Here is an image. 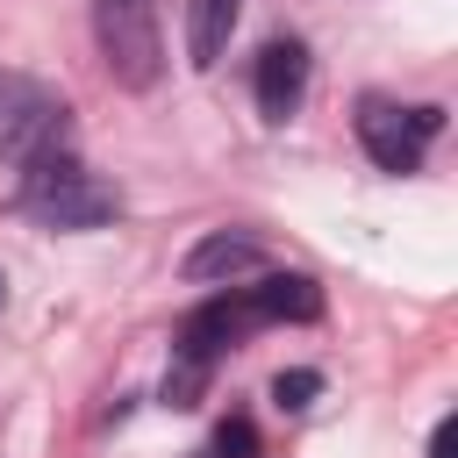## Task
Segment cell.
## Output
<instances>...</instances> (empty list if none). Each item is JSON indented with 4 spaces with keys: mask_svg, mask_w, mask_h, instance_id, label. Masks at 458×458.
Segmentation results:
<instances>
[{
    "mask_svg": "<svg viewBox=\"0 0 458 458\" xmlns=\"http://www.w3.org/2000/svg\"><path fill=\"white\" fill-rule=\"evenodd\" d=\"M315 315H322V286H315L308 272H272V279H258V286H229V293L200 301V308L179 322V336H172L165 408H200L222 351H236L250 329H265V322H315Z\"/></svg>",
    "mask_w": 458,
    "mask_h": 458,
    "instance_id": "1",
    "label": "cell"
},
{
    "mask_svg": "<svg viewBox=\"0 0 458 458\" xmlns=\"http://www.w3.org/2000/svg\"><path fill=\"white\" fill-rule=\"evenodd\" d=\"M14 215L43 222V229H100V222H114V215H122V193H114L100 172H86L72 150H50V157L21 165Z\"/></svg>",
    "mask_w": 458,
    "mask_h": 458,
    "instance_id": "2",
    "label": "cell"
},
{
    "mask_svg": "<svg viewBox=\"0 0 458 458\" xmlns=\"http://www.w3.org/2000/svg\"><path fill=\"white\" fill-rule=\"evenodd\" d=\"M50 150H72V107L29 72H0V157L36 165Z\"/></svg>",
    "mask_w": 458,
    "mask_h": 458,
    "instance_id": "3",
    "label": "cell"
},
{
    "mask_svg": "<svg viewBox=\"0 0 458 458\" xmlns=\"http://www.w3.org/2000/svg\"><path fill=\"white\" fill-rule=\"evenodd\" d=\"M93 29H100V57L114 72V86H157L165 72V36H157V0H93Z\"/></svg>",
    "mask_w": 458,
    "mask_h": 458,
    "instance_id": "4",
    "label": "cell"
},
{
    "mask_svg": "<svg viewBox=\"0 0 458 458\" xmlns=\"http://www.w3.org/2000/svg\"><path fill=\"white\" fill-rule=\"evenodd\" d=\"M444 129V107H394V100H358V143L379 172H415L422 143Z\"/></svg>",
    "mask_w": 458,
    "mask_h": 458,
    "instance_id": "5",
    "label": "cell"
},
{
    "mask_svg": "<svg viewBox=\"0 0 458 458\" xmlns=\"http://www.w3.org/2000/svg\"><path fill=\"white\" fill-rule=\"evenodd\" d=\"M301 100H308V50L293 36H279L258 50V114L286 122V114H301Z\"/></svg>",
    "mask_w": 458,
    "mask_h": 458,
    "instance_id": "6",
    "label": "cell"
},
{
    "mask_svg": "<svg viewBox=\"0 0 458 458\" xmlns=\"http://www.w3.org/2000/svg\"><path fill=\"white\" fill-rule=\"evenodd\" d=\"M265 265V250H258V236H229V229H215V236H200L193 250H186V279L193 286H208V279H243V272H258Z\"/></svg>",
    "mask_w": 458,
    "mask_h": 458,
    "instance_id": "7",
    "label": "cell"
},
{
    "mask_svg": "<svg viewBox=\"0 0 458 458\" xmlns=\"http://www.w3.org/2000/svg\"><path fill=\"white\" fill-rule=\"evenodd\" d=\"M236 14H243V0H186V57H193L200 72H208V64H222Z\"/></svg>",
    "mask_w": 458,
    "mask_h": 458,
    "instance_id": "8",
    "label": "cell"
},
{
    "mask_svg": "<svg viewBox=\"0 0 458 458\" xmlns=\"http://www.w3.org/2000/svg\"><path fill=\"white\" fill-rule=\"evenodd\" d=\"M315 394H322V372H308V365H293V372H279V379H272V401H279L286 415H301Z\"/></svg>",
    "mask_w": 458,
    "mask_h": 458,
    "instance_id": "9",
    "label": "cell"
},
{
    "mask_svg": "<svg viewBox=\"0 0 458 458\" xmlns=\"http://www.w3.org/2000/svg\"><path fill=\"white\" fill-rule=\"evenodd\" d=\"M250 451H258V429H250V422H243V415H236V422H222V429H215V458H250Z\"/></svg>",
    "mask_w": 458,
    "mask_h": 458,
    "instance_id": "10",
    "label": "cell"
},
{
    "mask_svg": "<svg viewBox=\"0 0 458 458\" xmlns=\"http://www.w3.org/2000/svg\"><path fill=\"white\" fill-rule=\"evenodd\" d=\"M429 458H458V415H444V422L429 429Z\"/></svg>",
    "mask_w": 458,
    "mask_h": 458,
    "instance_id": "11",
    "label": "cell"
},
{
    "mask_svg": "<svg viewBox=\"0 0 458 458\" xmlns=\"http://www.w3.org/2000/svg\"><path fill=\"white\" fill-rule=\"evenodd\" d=\"M0 301H7V279H0Z\"/></svg>",
    "mask_w": 458,
    "mask_h": 458,
    "instance_id": "12",
    "label": "cell"
}]
</instances>
